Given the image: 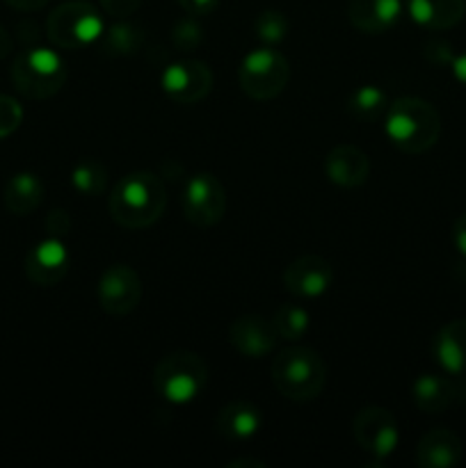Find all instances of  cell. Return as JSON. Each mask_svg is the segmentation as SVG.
<instances>
[{
  "label": "cell",
  "mask_w": 466,
  "mask_h": 468,
  "mask_svg": "<svg viewBox=\"0 0 466 468\" xmlns=\"http://www.w3.org/2000/svg\"><path fill=\"white\" fill-rule=\"evenodd\" d=\"M334 282V270L323 256L306 254L292 261L283 270V286L297 300H315L329 291Z\"/></svg>",
  "instance_id": "obj_13"
},
{
  "label": "cell",
  "mask_w": 466,
  "mask_h": 468,
  "mask_svg": "<svg viewBox=\"0 0 466 468\" xmlns=\"http://www.w3.org/2000/svg\"><path fill=\"white\" fill-rule=\"evenodd\" d=\"M450 69H452V76H455V80L461 82V85L466 87V50H464V53L455 55Z\"/></svg>",
  "instance_id": "obj_36"
},
{
  "label": "cell",
  "mask_w": 466,
  "mask_h": 468,
  "mask_svg": "<svg viewBox=\"0 0 466 468\" xmlns=\"http://www.w3.org/2000/svg\"><path fill=\"white\" fill-rule=\"evenodd\" d=\"M402 16L400 0H350L347 18L352 26L365 35L388 32Z\"/></svg>",
  "instance_id": "obj_18"
},
{
  "label": "cell",
  "mask_w": 466,
  "mask_h": 468,
  "mask_svg": "<svg viewBox=\"0 0 466 468\" xmlns=\"http://www.w3.org/2000/svg\"><path fill=\"white\" fill-rule=\"evenodd\" d=\"M387 91L379 90V87L375 85H361L359 90L352 91V96L347 99V112H350L356 122L375 123L379 122V119L387 117Z\"/></svg>",
  "instance_id": "obj_24"
},
{
  "label": "cell",
  "mask_w": 466,
  "mask_h": 468,
  "mask_svg": "<svg viewBox=\"0 0 466 468\" xmlns=\"http://www.w3.org/2000/svg\"><path fill=\"white\" fill-rule=\"evenodd\" d=\"M12 48H14L12 35H9V32L0 26V59L7 58V55L12 53Z\"/></svg>",
  "instance_id": "obj_37"
},
{
  "label": "cell",
  "mask_w": 466,
  "mask_h": 468,
  "mask_svg": "<svg viewBox=\"0 0 466 468\" xmlns=\"http://www.w3.org/2000/svg\"><path fill=\"white\" fill-rule=\"evenodd\" d=\"M407 9L425 30H450L466 16V0H409Z\"/></svg>",
  "instance_id": "obj_21"
},
{
  "label": "cell",
  "mask_w": 466,
  "mask_h": 468,
  "mask_svg": "<svg viewBox=\"0 0 466 468\" xmlns=\"http://www.w3.org/2000/svg\"><path fill=\"white\" fill-rule=\"evenodd\" d=\"M9 76L18 94L32 101H44L62 90L69 71L64 59L55 50L32 46L16 55Z\"/></svg>",
  "instance_id": "obj_5"
},
{
  "label": "cell",
  "mask_w": 466,
  "mask_h": 468,
  "mask_svg": "<svg viewBox=\"0 0 466 468\" xmlns=\"http://www.w3.org/2000/svg\"><path fill=\"white\" fill-rule=\"evenodd\" d=\"M384 131L391 144L402 154L418 155L432 149L441 135V117L429 101L402 96L388 103Z\"/></svg>",
  "instance_id": "obj_2"
},
{
  "label": "cell",
  "mask_w": 466,
  "mask_h": 468,
  "mask_svg": "<svg viewBox=\"0 0 466 468\" xmlns=\"http://www.w3.org/2000/svg\"><path fill=\"white\" fill-rule=\"evenodd\" d=\"M3 201L12 215H30L44 201V183L32 172L14 174L5 183Z\"/></svg>",
  "instance_id": "obj_22"
},
{
  "label": "cell",
  "mask_w": 466,
  "mask_h": 468,
  "mask_svg": "<svg viewBox=\"0 0 466 468\" xmlns=\"http://www.w3.org/2000/svg\"><path fill=\"white\" fill-rule=\"evenodd\" d=\"M183 9L192 16H204V14H210L219 5V0H178Z\"/></svg>",
  "instance_id": "obj_33"
},
{
  "label": "cell",
  "mask_w": 466,
  "mask_h": 468,
  "mask_svg": "<svg viewBox=\"0 0 466 468\" xmlns=\"http://www.w3.org/2000/svg\"><path fill=\"white\" fill-rule=\"evenodd\" d=\"M181 208L187 222L195 227L208 229L219 224L227 213V192L222 181L208 172L195 174L183 187Z\"/></svg>",
  "instance_id": "obj_8"
},
{
  "label": "cell",
  "mask_w": 466,
  "mask_h": 468,
  "mask_svg": "<svg viewBox=\"0 0 466 468\" xmlns=\"http://www.w3.org/2000/svg\"><path fill=\"white\" fill-rule=\"evenodd\" d=\"M228 341L247 359H260L274 350L279 336L272 320L249 314L233 320L231 327H228Z\"/></svg>",
  "instance_id": "obj_15"
},
{
  "label": "cell",
  "mask_w": 466,
  "mask_h": 468,
  "mask_svg": "<svg viewBox=\"0 0 466 468\" xmlns=\"http://www.w3.org/2000/svg\"><path fill=\"white\" fill-rule=\"evenodd\" d=\"M23 122V108L12 96L0 94V140L12 135Z\"/></svg>",
  "instance_id": "obj_29"
},
{
  "label": "cell",
  "mask_w": 466,
  "mask_h": 468,
  "mask_svg": "<svg viewBox=\"0 0 466 468\" xmlns=\"http://www.w3.org/2000/svg\"><path fill=\"white\" fill-rule=\"evenodd\" d=\"M99 304L110 315H128L142 300V279L131 265H110L99 279Z\"/></svg>",
  "instance_id": "obj_12"
},
{
  "label": "cell",
  "mask_w": 466,
  "mask_h": 468,
  "mask_svg": "<svg viewBox=\"0 0 466 468\" xmlns=\"http://www.w3.org/2000/svg\"><path fill=\"white\" fill-rule=\"evenodd\" d=\"M464 457V443L452 430L434 428L416 443V464L420 468H455Z\"/></svg>",
  "instance_id": "obj_16"
},
{
  "label": "cell",
  "mask_w": 466,
  "mask_h": 468,
  "mask_svg": "<svg viewBox=\"0 0 466 468\" xmlns=\"http://www.w3.org/2000/svg\"><path fill=\"white\" fill-rule=\"evenodd\" d=\"M455 50L446 41H432V44L425 46V59L434 67H450L452 59H455Z\"/></svg>",
  "instance_id": "obj_30"
},
{
  "label": "cell",
  "mask_w": 466,
  "mask_h": 468,
  "mask_svg": "<svg viewBox=\"0 0 466 468\" xmlns=\"http://www.w3.org/2000/svg\"><path fill=\"white\" fill-rule=\"evenodd\" d=\"M99 41L101 50L108 58H128V55H135L144 46V30L135 23H128L122 18L119 23L110 26Z\"/></svg>",
  "instance_id": "obj_23"
},
{
  "label": "cell",
  "mask_w": 466,
  "mask_h": 468,
  "mask_svg": "<svg viewBox=\"0 0 466 468\" xmlns=\"http://www.w3.org/2000/svg\"><path fill=\"white\" fill-rule=\"evenodd\" d=\"M71 186L73 190L80 192L82 197H99L108 186V169L101 160L85 158L71 169Z\"/></svg>",
  "instance_id": "obj_25"
},
{
  "label": "cell",
  "mask_w": 466,
  "mask_h": 468,
  "mask_svg": "<svg viewBox=\"0 0 466 468\" xmlns=\"http://www.w3.org/2000/svg\"><path fill=\"white\" fill-rule=\"evenodd\" d=\"M204 41V30H201L199 23L195 18H181L178 23H174L172 27V44L176 46L183 53H190L196 50Z\"/></svg>",
  "instance_id": "obj_28"
},
{
  "label": "cell",
  "mask_w": 466,
  "mask_h": 468,
  "mask_svg": "<svg viewBox=\"0 0 466 468\" xmlns=\"http://www.w3.org/2000/svg\"><path fill=\"white\" fill-rule=\"evenodd\" d=\"M103 16L87 0H71L50 12L46 35L50 44L64 50H78L96 44L103 37Z\"/></svg>",
  "instance_id": "obj_6"
},
{
  "label": "cell",
  "mask_w": 466,
  "mask_h": 468,
  "mask_svg": "<svg viewBox=\"0 0 466 468\" xmlns=\"http://www.w3.org/2000/svg\"><path fill=\"white\" fill-rule=\"evenodd\" d=\"M432 352L443 373L466 375V318L443 324L434 336Z\"/></svg>",
  "instance_id": "obj_19"
},
{
  "label": "cell",
  "mask_w": 466,
  "mask_h": 468,
  "mask_svg": "<svg viewBox=\"0 0 466 468\" xmlns=\"http://www.w3.org/2000/svg\"><path fill=\"white\" fill-rule=\"evenodd\" d=\"M160 85L174 103H199L213 90V71L201 59H181L164 69Z\"/></svg>",
  "instance_id": "obj_10"
},
{
  "label": "cell",
  "mask_w": 466,
  "mask_h": 468,
  "mask_svg": "<svg viewBox=\"0 0 466 468\" xmlns=\"http://www.w3.org/2000/svg\"><path fill=\"white\" fill-rule=\"evenodd\" d=\"M291 80V64L274 46H260L242 58L238 82L254 101L277 99Z\"/></svg>",
  "instance_id": "obj_7"
},
{
  "label": "cell",
  "mask_w": 466,
  "mask_h": 468,
  "mask_svg": "<svg viewBox=\"0 0 466 468\" xmlns=\"http://www.w3.org/2000/svg\"><path fill=\"white\" fill-rule=\"evenodd\" d=\"M228 466H231V468H238V466H259V468H263L265 464H263V462H256V460H233V462H228Z\"/></svg>",
  "instance_id": "obj_38"
},
{
  "label": "cell",
  "mask_w": 466,
  "mask_h": 468,
  "mask_svg": "<svg viewBox=\"0 0 466 468\" xmlns=\"http://www.w3.org/2000/svg\"><path fill=\"white\" fill-rule=\"evenodd\" d=\"M272 324L277 329V336L283 341L297 343L306 336L311 327L309 311L297 304H281L272 315Z\"/></svg>",
  "instance_id": "obj_26"
},
{
  "label": "cell",
  "mask_w": 466,
  "mask_h": 468,
  "mask_svg": "<svg viewBox=\"0 0 466 468\" xmlns=\"http://www.w3.org/2000/svg\"><path fill=\"white\" fill-rule=\"evenodd\" d=\"M324 172L327 178L338 187H359L370 176V160L361 149L352 144H338L324 158Z\"/></svg>",
  "instance_id": "obj_17"
},
{
  "label": "cell",
  "mask_w": 466,
  "mask_h": 468,
  "mask_svg": "<svg viewBox=\"0 0 466 468\" xmlns=\"http://www.w3.org/2000/svg\"><path fill=\"white\" fill-rule=\"evenodd\" d=\"M291 30V23H288L286 14H281L279 9H265L256 16L254 21V32L265 46H277L281 44L288 37Z\"/></svg>",
  "instance_id": "obj_27"
},
{
  "label": "cell",
  "mask_w": 466,
  "mask_h": 468,
  "mask_svg": "<svg viewBox=\"0 0 466 468\" xmlns=\"http://www.w3.org/2000/svg\"><path fill=\"white\" fill-rule=\"evenodd\" d=\"M9 7L18 9V12H37V9L46 7L48 0H5Z\"/></svg>",
  "instance_id": "obj_35"
},
{
  "label": "cell",
  "mask_w": 466,
  "mask_h": 468,
  "mask_svg": "<svg viewBox=\"0 0 466 468\" xmlns=\"http://www.w3.org/2000/svg\"><path fill=\"white\" fill-rule=\"evenodd\" d=\"M452 245L466 259V213H461L452 224Z\"/></svg>",
  "instance_id": "obj_34"
},
{
  "label": "cell",
  "mask_w": 466,
  "mask_h": 468,
  "mask_svg": "<svg viewBox=\"0 0 466 468\" xmlns=\"http://www.w3.org/2000/svg\"><path fill=\"white\" fill-rule=\"evenodd\" d=\"M352 432H355L356 446L365 455L375 457L379 462L391 457L397 443H400V430H397L396 416L377 405L364 407V410L356 411L355 420H352Z\"/></svg>",
  "instance_id": "obj_9"
},
{
  "label": "cell",
  "mask_w": 466,
  "mask_h": 468,
  "mask_svg": "<svg viewBox=\"0 0 466 468\" xmlns=\"http://www.w3.org/2000/svg\"><path fill=\"white\" fill-rule=\"evenodd\" d=\"M46 231L50 233L53 238L58 236H64V233L71 231V218H69L64 210H53V213L46 218Z\"/></svg>",
  "instance_id": "obj_32"
},
{
  "label": "cell",
  "mask_w": 466,
  "mask_h": 468,
  "mask_svg": "<svg viewBox=\"0 0 466 468\" xmlns=\"http://www.w3.org/2000/svg\"><path fill=\"white\" fill-rule=\"evenodd\" d=\"M270 373L277 391L292 402L315 400L327 384L323 356L306 346H291L279 352Z\"/></svg>",
  "instance_id": "obj_3"
},
{
  "label": "cell",
  "mask_w": 466,
  "mask_h": 468,
  "mask_svg": "<svg viewBox=\"0 0 466 468\" xmlns=\"http://www.w3.org/2000/svg\"><path fill=\"white\" fill-rule=\"evenodd\" d=\"M101 9L112 18H126L140 9L144 0H99Z\"/></svg>",
  "instance_id": "obj_31"
},
{
  "label": "cell",
  "mask_w": 466,
  "mask_h": 468,
  "mask_svg": "<svg viewBox=\"0 0 466 468\" xmlns=\"http://www.w3.org/2000/svg\"><path fill=\"white\" fill-rule=\"evenodd\" d=\"M167 208V190L158 174L131 172L114 183L108 195L110 218L123 229H146L158 222Z\"/></svg>",
  "instance_id": "obj_1"
},
{
  "label": "cell",
  "mask_w": 466,
  "mask_h": 468,
  "mask_svg": "<svg viewBox=\"0 0 466 468\" xmlns=\"http://www.w3.org/2000/svg\"><path fill=\"white\" fill-rule=\"evenodd\" d=\"M208 382V366L196 352L176 350L163 356L154 368V388L172 405L196 400Z\"/></svg>",
  "instance_id": "obj_4"
},
{
  "label": "cell",
  "mask_w": 466,
  "mask_h": 468,
  "mask_svg": "<svg viewBox=\"0 0 466 468\" xmlns=\"http://www.w3.org/2000/svg\"><path fill=\"white\" fill-rule=\"evenodd\" d=\"M260 425H263L260 410L245 400L228 402L227 407L219 410L217 419H215V430L228 441H247V439L256 437Z\"/></svg>",
  "instance_id": "obj_20"
},
{
  "label": "cell",
  "mask_w": 466,
  "mask_h": 468,
  "mask_svg": "<svg viewBox=\"0 0 466 468\" xmlns=\"http://www.w3.org/2000/svg\"><path fill=\"white\" fill-rule=\"evenodd\" d=\"M411 400L423 414H441L466 402L464 375L425 373L411 384Z\"/></svg>",
  "instance_id": "obj_11"
},
{
  "label": "cell",
  "mask_w": 466,
  "mask_h": 468,
  "mask_svg": "<svg viewBox=\"0 0 466 468\" xmlns=\"http://www.w3.org/2000/svg\"><path fill=\"white\" fill-rule=\"evenodd\" d=\"M69 250L59 238H46V240L37 242L26 256V274L32 283L37 286H55L62 282L69 272Z\"/></svg>",
  "instance_id": "obj_14"
}]
</instances>
